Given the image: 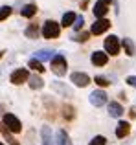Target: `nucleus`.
I'll list each match as a JSON object with an SVG mask.
<instances>
[{
  "mask_svg": "<svg viewBox=\"0 0 136 145\" xmlns=\"http://www.w3.org/2000/svg\"><path fill=\"white\" fill-rule=\"evenodd\" d=\"M54 57H55V52H54V50H39V52L33 53L31 59L39 61V63H42V61H52Z\"/></svg>",
  "mask_w": 136,
  "mask_h": 145,
  "instance_id": "obj_9",
  "label": "nucleus"
},
{
  "mask_svg": "<svg viewBox=\"0 0 136 145\" xmlns=\"http://www.w3.org/2000/svg\"><path fill=\"white\" fill-rule=\"evenodd\" d=\"M90 61H92L94 66H105L107 61H109V55L103 53V52H94L92 55H90Z\"/></svg>",
  "mask_w": 136,
  "mask_h": 145,
  "instance_id": "obj_10",
  "label": "nucleus"
},
{
  "mask_svg": "<svg viewBox=\"0 0 136 145\" xmlns=\"http://www.w3.org/2000/svg\"><path fill=\"white\" fill-rule=\"evenodd\" d=\"M90 103H92L94 106H103L105 103H107V94H105L103 90H94V92L90 94Z\"/></svg>",
  "mask_w": 136,
  "mask_h": 145,
  "instance_id": "obj_8",
  "label": "nucleus"
},
{
  "mask_svg": "<svg viewBox=\"0 0 136 145\" xmlns=\"http://www.w3.org/2000/svg\"><path fill=\"white\" fill-rule=\"evenodd\" d=\"M127 85H131V86L136 88V75H129V77H127Z\"/></svg>",
  "mask_w": 136,
  "mask_h": 145,
  "instance_id": "obj_28",
  "label": "nucleus"
},
{
  "mask_svg": "<svg viewBox=\"0 0 136 145\" xmlns=\"http://www.w3.org/2000/svg\"><path fill=\"white\" fill-rule=\"evenodd\" d=\"M107 11H109V6L103 4L101 0H97V2L94 4V15H96L97 18H103L105 15H107Z\"/></svg>",
  "mask_w": 136,
  "mask_h": 145,
  "instance_id": "obj_12",
  "label": "nucleus"
},
{
  "mask_svg": "<svg viewBox=\"0 0 136 145\" xmlns=\"http://www.w3.org/2000/svg\"><path fill=\"white\" fill-rule=\"evenodd\" d=\"M105 143H107V138H105V136H94L92 142L88 145H105Z\"/></svg>",
  "mask_w": 136,
  "mask_h": 145,
  "instance_id": "obj_25",
  "label": "nucleus"
},
{
  "mask_svg": "<svg viewBox=\"0 0 136 145\" xmlns=\"http://www.w3.org/2000/svg\"><path fill=\"white\" fill-rule=\"evenodd\" d=\"M63 118H65L66 121H72L75 118V110L72 105H63Z\"/></svg>",
  "mask_w": 136,
  "mask_h": 145,
  "instance_id": "obj_19",
  "label": "nucleus"
},
{
  "mask_svg": "<svg viewBox=\"0 0 136 145\" xmlns=\"http://www.w3.org/2000/svg\"><path fill=\"white\" fill-rule=\"evenodd\" d=\"M4 55V50H0V57H2Z\"/></svg>",
  "mask_w": 136,
  "mask_h": 145,
  "instance_id": "obj_31",
  "label": "nucleus"
},
{
  "mask_svg": "<svg viewBox=\"0 0 136 145\" xmlns=\"http://www.w3.org/2000/svg\"><path fill=\"white\" fill-rule=\"evenodd\" d=\"M41 136H42V145H52V131H50V127L41 129Z\"/></svg>",
  "mask_w": 136,
  "mask_h": 145,
  "instance_id": "obj_20",
  "label": "nucleus"
},
{
  "mask_svg": "<svg viewBox=\"0 0 136 145\" xmlns=\"http://www.w3.org/2000/svg\"><path fill=\"white\" fill-rule=\"evenodd\" d=\"M2 123H4V127H6L9 132H20L22 131V123H20V120H18L15 114H4Z\"/></svg>",
  "mask_w": 136,
  "mask_h": 145,
  "instance_id": "obj_2",
  "label": "nucleus"
},
{
  "mask_svg": "<svg viewBox=\"0 0 136 145\" xmlns=\"http://www.w3.org/2000/svg\"><path fill=\"white\" fill-rule=\"evenodd\" d=\"M29 68L35 70V72H39V74H42V72H44V64L39 63V61H35V59H29Z\"/></svg>",
  "mask_w": 136,
  "mask_h": 145,
  "instance_id": "obj_22",
  "label": "nucleus"
},
{
  "mask_svg": "<svg viewBox=\"0 0 136 145\" xmlns=\"http://www.w3.org/2000/svg\"><path fill=\"white\" fill-rule=\"evenodd\" d=\"M42 37L44 39H57L59 33H61V26H59V22L55 20H46L42 24Z\"/></svg>",
  "mask_w": 136,
  "mask_h": 145,
  "instance_id": "obj_1",
  "label": "nucleus"
},
{
  "mask_svg": "<svg viewBox=\"0 0 136 145\" xmlns=\"http://www.w3.org/2000/svg\"><path fill=\"white\" fill-rule=\"evenodd\" d=\"M0 114H2V105H0Z\"/></svg>",
  "mask_w": 136,
  "mask_h": 145,
  "instance_id": "obj_32",
  "label": "nucleus"
},
{
  "mask_svg": "<svg viewBox=\"0 0 136 145\" xmlns=\"http://www.w3.org/2000/svg\"><path fill=\"white\" fill-rule=\"evenodd\" d=\"M129 132H131V125H129V121H120L118 127H116V136H118V138H125Z\"/></svg>",
  "mask_w": 136,
  "mask_h": 145,
  "instance_id": "obj_11",
  "label": "nucleus"
},
{
  "mask_svg": "<svg viewBox=\"0 0 136 145\" xmlns=\"http://www.w3.org/2000/svg\"><path fill=\"white\" fill-rule=\"evenodd\" d=\"M11 11H13V9H11L9 6H2V7H0V20H6V18L11 15Z\"/></svg>",
  "mask_w": 136,
  "mask_h": 145,
  "instance_id": "obj_24",
  "label": "nucleus"
},
{
  "mask_svg": "<svg viewBox=\"0 0 136 145\" xmlns=\"http://www.w3.org/2000/svg\"><path fill=\"white\" fill-rule=\"evenodd\" d=\"M101 2H103V4H107V6H109V4H112L114 0H101Z\"/></svg>",
  "mask_w": 136,
  "mask_h": 145,
  "instance_id": "obj_30",
  "label": "nucleus"
},
{
  "mask_svg": "<svg viewBox=\"0 0 136 145\" xmlns=\"http://www.w3.org/2000/svg\"><path fill=\"white\" fill-rule=\"evenodd\" d=\"M94 81H96V85H99V86H109V85H110V83H109V79L103 77V75H96V77H94Z\"/></svg>",
  "mask_w": 136,
  "mask_h": 145,
  "instance_id": "obj_26",
  "label": "nucleus"
},
{
  "mask_svg": "<svg viewBox=\"0 0 136 145\" xmlns=\"http://www.w3.org/2000/svg\"><path fill=\"white\" fill-rule=\"evenodd\" d=\"M11 83L13 85H22V83H28L29 79V72L26 70V68H18V70H15L13 74H11Z\"/></svg>",
  "mask_w": 136,
  "mask_h": 145,
  "instance_id": "obj_5",
  "label": "nucleus"
},
{
  "mask_svg": "<svg viewBox=\"0 0 136 145\" xmlns=\"http://www.w3.org/2000/svg\"><path fill=\"white\" fill-rule=\"evenodd\" d=\"M37 13V6L33 2H29V4H26L24 7L20 9V15L22 17H26V18H29V17H33V15Z\"/></svg>",
  "mask_w": 136,
  "mask_h": 145,
  "instance_id": "obj_14",
  "label": "nucleus"
},
{
  "mask_svg": "<svg viewBox=\"0 0 136 145\" xmlns=\"http://www.w3.org/2000/svg\"><path fill=\"white\" fill-rule=\"evenodd\" d=\"M109 28H110V22H109L107 18H99V20H96L92 24V28H90V35H101V33H105Z\"/></svg>",
  "mask_w": 136,
  "mask_h": 145,
  "instance_id": "obj_6",
  "label": "nucleus"
},
{
  "mask_svg": "<svg viewBox=\"0 0 136 145\" xmlns=\"http://www.w3.org/2000/svg\"><path fill=\"white\" fill-rule=\"evenodd\" d=\"M75 17H77V15H75L74 11H68V13H65V15H63V20H61V26H65V28H70V26H74Z\"/></svg>",
  "mask_w": 136,
  "mask_h": 145,
  "instance_id": "obj_15",
  "label": "nucleus"
},
{
  "mask_svg": "<svg viewBox=\"0 0 136 145\" xmlns=\"http://www.w3.org/2000/svg\"><path fill=\"white\" fill-rule=\"evenodd\" d=\"M129 116H131V118H136V110H134V108L129 110Z\"/></svg>",
  "mask_w": 136,
  "mask_h": 145,
  "instance_id": "obj_29",
  "label": "nucleus"
},
{
  "mask_svg": "<svg viewBox=\"0 0 136 145\" xmlns=\"http://www.w3.org/2000/svg\"><path fill=\"white\" fill-rule=\"evenodd\" d=\"M0 145H4V143H0Z\"/></svg>",
  "mask_w": 136,
  "mask_h": 145,
  "instance_id": "obj_33",
  "label": "nucleus"
},
{
  "mask_svg": "<svg viewBox=\"0 0 136 145\" xmlns=\"http://www.w3.org/2000/svg\"><path fill=\"white\" fill-rule=\"evenodd\" d=\"M72 39H74L75 42H85L86 39H90V33H88V31H83V33H77V35H74Z\"/></svg>",
  "mask_w": 136,
  "mask_h": 145,
  "instance_id": "obj_23",
  "label": "nucleus"
},
{
  "mask_svg": "<svg viewBox=\"0 0 136 145\" xmlns=\"http://www.w3.org/2000/svg\"><path fill=\"white\" fill-rule=\"evenodd\" d=\"M29 88H33V90H39V88H42L44 86V81L39 77V75H29Z\"/></svg>",
  "mask_w": 136,
  "mask_h": 145,
  "instance_id": "obj_18",
  "label": "nucleus"
},
{
  "mask_svg": "<svg viewBox=\"0 0 136 145\" xmlns=\"http://www.w3.org/2000/svg\"><path fill=\"white\" fill-rule=\"evenodd\" d=\"M52 70H54V74L59 75V77H63V75L66 74V59L61 53H57V55L52 59Z\"/></svg>",
  "mask_w": 136,
  "mask_h": 145,
  "instance_id": "obj_3",
  "label": "nucleus"
},
{
  "mask_svg": "<svg viewBox=\"0 0 136 145\" xmlns=\"http://www.w3.org/2000/svg\"><path fill=\"white\" fill-rule=\"evenodd\" d=\"M109 114H110L112 118H120L123 114V106L120 105L118 101H110L109 103Z\"/></svg>",
  "mask_w": 136,
  "mask_h": 145,
  "instance_id": "obj_13",
  "label": "nucleus"
},
{
  "mask_svg": "<svg viewBox=\"0 0 136 145\" xmlns=\"http://www.w3.org/2000/svg\"><path fill=\"white\" fill-rule=\"evenodd\" d=\"M83 24H85V18L83 17H75V24H74V31H79V29L83 28Z\"/></svg>",
  "mask_w": 136,
  "mask_h": 145,
  "instance_id": "obj_27",
  "label": "nucleus"
},
{
  "mask_svg": "<svg viewBox=\"0 0 136 145\" xmlns=\"http://www.w3.org/2000/svg\"><path fill=\"white\" fill-rule=\"evenodd\" d=\"M26 37H29V39H37V35H39V22H33V24H29L28 28H26Z\"/></svg>",
  "mask_w": 136,
  "mask_h": 145,
  "instance_id": "obj_17",
  "label": "nucleus"
},
{
  "mask_svg": "<svg viewBox=\"0 0 136 145\" xmlns=\"http://www.w3.org/2000/svg\"><path fill=\"white\" fill-rule=\"evenodd\" d=\"M70 81L74 83L75 86H79V88H83V86L90 85V77H88V74H83V72H74V74L70 75Z\"/></svg>",
  "mask_w": 136,
  "mask_h": 145,
  "instance_id": "obj_7",
  "label": "nucleus"
},
{
  "mask_svg": "<svg viewBox=\"0 0 136 145\" xmlns=\"http://www.w3.org/2000/svg\"><path fill=\"white\" fill-rule=\"evenodd\" d=\"M57 145H72V140H70V136H68V132L65 129L57 131Z\"/></svg>",
  "mask_w": 136,
  "mask_h": 145,
  "instance_id": "obj_16",
  "label": "nucleus"
},
{
  "mask_svg": "<svg viewBox=\"0 0 136 145\" xmlns=\"http://www.w3.org/2000/svg\"><path fill=\"white\" fill-rule=\"evenodd\" d=\"M123 48H125V53H127V55H131V57L136 53V48H134L133 39H123Z\"/></svg>",
  "mask_w": 136,
  "mask_h": 145,
  "instance_id": "obj_21",
  "label": "nucleus"
},
{
  "mask_svg": "<svg viewBox=\"0 0 136 145\" xmlns=\"http://www.w3.org/2000/svg\"><path fill=\"white\" fill-rule=\"evenodd\" d=\"M120 39L116 35H109L105 39V53L107 55H118L120 53Z\"/></svg>",
  "mask_w": 136,
  "mask_h": 145,
  "instance_id": "obj_4",
  "label": "nucleus"
}]
</instances>
